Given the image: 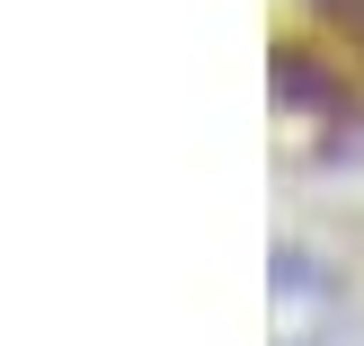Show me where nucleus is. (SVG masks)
Listing matches in <instances>:
<instances>
[{"label": "nucleus", "mask_w": 364, "mask_h": 346, "mask_svg": "<svg viewBox=\"0 0 364 346\" xmlns=\"http://www.w3.org/2000/svg\"><path fill=\"white\" fill-rule=\"evenodd\" d=\"M267 293H276V346H347L355 302H347V276H338L329 258H311V249L284 240Z\"/></svg>", "instance_id": "nucleus-1"}]
</instances>
